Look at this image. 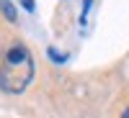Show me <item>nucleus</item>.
<instances>
[{"label":"nucleus","instance_id":"f257e3e1","mask_svg":"<svg viewBox=\"0 0 129 118\" xmlns=\"http://www.w3.org/2000/svg\"><path fill=\"white\" fill-rule=\"evenodd\" d=\"M34 72H36V64L28 46L21 41H13L5 49L3 64H0V90L8 95H21L31 85Z\"/></svg>","mask_w":129,"mask_h":118},{"label":"nucleus","instance_id":"f03ea898","mask_svg":"<svg viewBox=\"0 0 129 118\" xmlns=\"http://www.w3.org/2000/svg\"><path fill=\"white\" fill-rule=\"evenodd\" d=\"M93 3H95V0H83V8H80V18H78V23H80V34H85V31H88V23H90V13H93Z\"/></svg>","mask_w":129,"mask_h":118},{"label":"nucleus","instance_id":"7ed1b4c3","mask_svg":"<svg viewBox=\"0 0 129 118\" xmlns=\"http://www.w3.org/2000/svg\"><path fill=\"white\" fill-rule=\"evenodd\" d=\"M0 13L5 16L8 23H16L18 21V10H16V5L10 3V0H0Z\"/></svg>","mask_w":129,"mask_h":118},{"label":"nucleus","instance_id":"20e7f679","mask_svg":"<svg viewBox=\"0 0 129 118\" xmlns=\"http://www.w3.org/2000/svg\"><path fill=\"white\" fill-rule=\"evenodd\" d=\"M47 57L54 62V64H64V62L70 59L67 54H64V51H59V49H54V46H49V49H47Z\"/></svg>","mask_w":129,"mask_h":118},{"label":"nucleus","instance_id":"39448f33","mask_svg":"<svg viewBox=\"0 0 129 118\" xmlns=\"http://www.w3.org/2000/svg\"><path fill=\"white\" fill-rule=\"evenodd\" d=\"M21 5H23V10H28V13H34L36 10V0H18Z\"/></svg>","mask_w":129,"mask_h":118},{"label":"nucleus","instance_id":"423d86ee","mask_svg":"<svg viewBox=\"0 0 129 118\" xmlns=\"http://www.w3.org/2000/svg\"><path fill=\"white\" fill-rule=\"evenodd\" d=\"M121 118H129V105L124 108V113H121Z\"/></svg>","mask_w":129,"mask_h":118}]
</instances>
